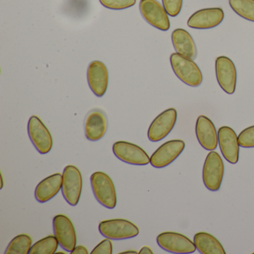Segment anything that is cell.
<instances>
[{"label": "cell", "mask_w": 254, "mask_h": 254, "mask_svg": "<svg viewBox=\"0 0 254 254\" xmlns=\"http://www.w3.org/2000/svg\"><path fill=\"white\" fill-rule=\"evenodd\" d=\"M218 145L224 159L231 164L239 161V139L236 132L228 126H222L218 129Z\"/></svg>", "instance_id": "obj_14"}, {"label": "cell", "mask_w": 254, "mask_h": 254, "mask_svg": "<svg viewBox=\"0 0 254 254\" xmlns=\"http://www.w3.org/2000/svg\"><path fill=\"white\" fill-rule=\"evenodd\" d=\"M215 74L221 88L227 94H233L236 90L237 72L233 61L226 56L217 58Z\"/></svg>", "instance_id": "obj_12"}, {"label": "cell", "mask_w": 254, "mask_h": 254, "mask_svg": "<svg viewBox=\"0 0 254 254\" xmlns=\"http://www.w3.org/2000/svg\"><path fill=\"white\" fill-rule=\"evenodd\" d=\"M224 18V11L221 8H204L194 13L189 19L187 25L191 29H212L221 24Z\"/></svg>", "instance_id": "obj_16"}, {"label": "cell", "mask_w": 254, "mask_h": 254, "mask_svg": "<svg viewBox=\"0 0 254 254\" xmlns=\"http://www.w3.org/2000/svg\"><path fill=\"white\" fill-rule=\"evenodd\" d=\"M238 139L239 145L242 148H254V126L242 130L238 136Z\"/></svg>", "instance_id": "obj_26"}, {"label": "cell", "mask_w": 254, "mask_h": 254, "mask_svg": "<svg viewBox=\"0 0 254 254\" xmlns=\"http://www.w3.org/2000/svg\"></svg>", "instance_id": "obj_33"}, {"label": "cell", "mask_w": 254, "mask_h": 254, "mask_svg": "<svg viewBox=\"0 0 254 254\" xmlns=\"http://www.w3.org/2000/svg\"><path fill=\"white\" fill-rule=\"evenodd\" d=\"M163 7L171 17H177L181 13L183 0H162Z\"/></svg>", "instance_id": "obj_27"}, {"label": "cell", "mask_w": 254, "mask_h": 254, "mask_svg": "<svg viewBox=\"0 0 254 254\" xmlns=\"http://www.w3.org/2000/svg\"><path fill=\"white\" fill-rule=\"evenodd\" d=\"M108 129V118L104 111L93 109L87 114L84 121V133L88 140L96 142L102 139Z\"/></svg>", "instance_id": "obj_17"}, {"label": "cell", "mask_w": 254, "mask_h": 254, "mask_svg": "<svg viewBox=\"0 0 254 254\" xmlns=\"http://www.w3.org/2000/svg\"><path fill=\"white\" fill-rule=\"evenodd\" d=\"M137 254V252H136V251H126V252L123 253H120V254Z\"/></svg>", "instance_id": "obj_31"}, {"label": "cell", "mask_w": 254, "mask_h": 254, "mask_svg": "<svg viewBox=\"0 0 254 254\" xmlns=\"http://www.w3.org/2000/svg\"><path fill=\"white\" fill-rule=\"evenodd\" d=\"M170 62L175 75L184 84L193 87L201 84L203 75L192 59L176 53L171 56Z\"/></svg>", "instance_id": "obj_1"}, {"label": "cell", "mask_w": 254, "mask_h": 254, "mask_svg": "<svg viewBox=\"0 0 254 254\" xmlns=\"http://www.w3.org/2000/svg\"><path fill=\"white\" fill-rule=\"evenodd\" d=\"M224 165L216 151H211L206 156L203 168V181L209 191L219 190L224 178Z\"/></svg>", "instance_id": "obj_4"}, {"label": "cell", "mask_w": 254, "mask_h": 254, "mask_svg": "<svg viewBox=\"0 0 254 254\" xmlns=\"http://www.w3.org/2000/svg\"><path fill=\"white\" fill-rule=\"evenodd\" d=\"M177 118L178 112L175 108H169L157 116L148 128V139L156 142L166 137L175 127Z\"/></svg>", "instance_id": "obj_13"}, {"label": "cell", "mask_w": 254, "mask_h": 254, "mask_svg": "<svg viewBox=\"0 0 254 254\" xmlns=\"http://www.w3.org/2000/svg\"><path fill=\"white\" fill-rule=\"evenodd\" d=\"M72 254H88L87 248L84 246L75 247V249L71 252Z\"/></svg>", "instance_id": "obj_29"}, {"label": "cell", "mask_w": 254, "mask_h": 254, "mask_svg": "<svg viewBox=\"0 0 254 254\" xmlns=\"http://www.w3.org/2000/svg\"><path fill=\"white\" fill-rule=\"evenodd\" d=\"M172 41L177 53L190 58L192 60L196 59L197 54V47L194 40L185 29H175L172 34Z\"/></svg>", "instance_id": "obj_20"}, {"label": "cell", "mask_w": 254, "mask_h": 254, "mask_svg": "<svg viewBox=\"0 0 254 254\" xmlns=\"http://www.w3.org/2000/svg\"><path fill=\"white\" fill-rule=\"evenodd\" d=\"M195 133L200 145L207 151H214L218 146V136L213 123L208 117H198L195 126Z\"/></svg>", "instance_id": "obj_18"}, {"label": "cell", "mask_w": 254, "mask_h": 254, "mask_svg": "<svg viewBox=\"0 0 254 254\" xmlns=\"http://www.w3.org/2000/svg\"><path fill=\"white\" fill-rule=\"evenodd\" d=\"M105 8L111 10H123L136 4V0H99Z\"/></svg>", "instance_id": "obj_25"}, {"label": "cell", "mask_w": 254, "mask_h": 254, "mask_svg": "<svg viewBox=\"0 0 254 254\" xmlns=\"http://www.w3.org/2000/svg\"><path fill=\"white\" fill-rule=\"evenodd\" d=\"M229 4L238 15L254 22V0H229Z\"/></svg>", "instance_id": "obj_23"}, {"label": "cell", "mask_w": 254, "mask_h": 254, "mask_svg": "<svg viewBox=\"0 0 254 254\" xmlns=\"http://www.w3.org/2000/svg\"><path fill=\"white\" fill-rule=\"evenodd\" d=\"M157 245L172 254H192L195 252V245L188 237L176 232H163L157 237Z\"/></svg>", "instance_id": "obj_7"}, {"label": "cell", "mask_w": 254, "mask_h": 254, "mask_svg": "<svg viewBox=\"0 0 254 254\" xmlns=\"http://www.w3.org/2000/svg\"><path fill=\"white\" fill-rule=\"evenodd\" d=\"M92 254H112L113 245L111 239H107L102 241L92 251Z\"/></svg>", "instance_id": "obj_28"}, {"label": "cell", "mask_w": 254, "mask_h": 254, "mask_svg": "<svg viewBox=\"0 0 254 254\" xmlns=\"http://www.w3.org/2000/svg\"><path fill=\"white\" fill-rule=\"evenodd\" d=\"M196 248L201 254H225L226 251L221 242L210 233L199 232L194 236Z\"/></svg>", "instance_id": "obj_21"}, {"label": "cell", "mask_w": 254, "mask_h": 254, "mask_svg": "<svg viewBox=\"0 0 254 254\" xmlns=\"http://www.w3.org/2000/svg\"><path fill=\"white\" fill-rule=\"evenodd\" d=\"M139 11L147 23L159 30L170 29L169 14L157 0H140Z\"/></svg>", "instance_id": "obj_6"}, {"label": "cell", "mask_w": 254, "mask_h": 254, "mask_svg": "<svg viewBox=\"0 0 254 254\" xmlns=\"http://www.w3.org/2000/svg\"><path fill=\"white\" fill-rule=\"evenodd\" d=\"M139 254H153V251H151V248L148 247H143L140 251L139 252Z\"/></svg>", "instance_id": "obj_30"}, {"label": "cell", "mask_w": 254, "mask_h": 254, "mask_svg": "<svg viewBox=\"0 0 254 254\" xmlns=\"http://www.w3.org/2000/svg\"><path fill=\"white\" fill-rule=\"evenodd\" d=\"M89 87L97 97H102L108 87L109 75L105 64L99 61L92 62L87 69Z\"/></svg>", "instance_id": "obj_15"}, {"label": "cell", "mask_w": 254, "mask_h": 254, "mask_svg": "<svg viewBox=\"0 0 254 254\" xmlns=\"http://www.w3.org/2000/svg\"><path fill=\"white\" fill-rule=\"evenodd\" d=\"M59 242L56 236H49L34 244L29 254H53L59 248Z\"/></svg>", "instance_id": "obj_24"}, {"label": "cell", "mask_w": 254, "mask_h": 254, "mask_svg": "<svg viewBox=\"0 0 254 254\" xmlns=\"http://www.w3.org/2000/svg\"><path fill=\"white\" fill-rule=\"evenodd\" d=\"M32 246V239L29 235L20 234L8 244L5 254H29Z\"/></svg>", "instance_id": "obj_22"}, {"label": "cell", "mask_w": 254, "mask_h": 254, "mask_svg": "<svg viewBox=\"0 0 254 254\" xmlns=\"http://www.w3.org/2000/svg\"><path fill=\"white\" fill-rule=\"evenodd\" d=\"M63 184V175L56 173L47 177L38 184L35 191L36 200L39 203H46L59 192Z\"/></svg>", "instance_id": "obj_19"}, {"label": "cell", "mask_w": 254, "mask_h": 254, "mask_svg": "<svg viewBox=\"0 0 254 254\" xmlns=\"http://www.w3.org/2000/svg\"><path fill=\"white\" fill-rule=\"evenodd\" d=\"M185 142L181 139L168 141L159 147L150 158V163L156 169H162L173 163L184 151Z\"/></svg>", "instance_id": "obj_10"}, {"label": "cell", "mask_w": 254, "mask_h": 254, "mask_svg": "<svg viewBox=\"0 0 254 254\" xmlns=\"http://www.w3.org/2000/svg\"><path fill=\"white\" fill-rule=\"evenodd\" d=\"M1 181H2V186H1V189H2V187H3V178H2V175L1 174Z\"/></svg>", "instance_id": "obj_32"}, {"label": "cell", "mask_w": 254, "mask_h": 254, "mask_svg": "<svg viewBox=\"0 0 254 254\" xmlns=\"http://www.w3.org/2000/svg\"><path fill=\"white\" fill-rule=\"evenodd\" d=\"M28 133L37 151L41 154H48L53 145V136L41 119L32 116L28 123Z\"/></svg>", "instance_id": "obj_8"}, {"label": "cell", "mask_w": 254, "mask_h": 254, "mask_svg": "<svg viewBox=\"0 0 254 254\" xmlns=\"http://www.w3.org/2000/svg\"><path fill=\"white\" fill-rule=\"evenodd\" d=\"M53 230L60 246L65 251L72 252L77 243L76 233L72 221L66 215L59 214L53 218Z\"/></svg>", "instance_id": "obj_9"}, {"label": "cell", "mask_w": 254, "mask_h": 254, "mask_svg": "<svg viewBox=\"0 0 254 254\" xmlns=\"http://www.w3.org/2000/svg\"><path fill=\"white\" fill-rule=\"evenodd\" d=\"M82 175L75 166L69 165L64 169L62 194L71 206H76L79 202L82 191Z\"/></svg>", "instance_id": "obj_5"}, {"label": "cell", "mask_w": 254, "mask_h": 254, "mask_svg": "<svg viewBox=\"0 0 254 254\" xmlns=\"http://www.w3.org/2000/svg\"><path fill=\"white\" fill-rule=\"evenodd\" d=\"M114 155L124 163L134 166H145L150 163V157L137 145L126 141H118L113 145Z\"/></svg>", "instance_id": "obj_11"}, {"label": "cell", "mask_w": 254, "mask_h": 254, "mask_svg": "<svg viewBox=\"0 0 254 254\" xmlns=\"http://www.w3.org/2000/svg\"><path fill=\"white\" fill-rule=\"evenodd\" d=\"M92 190L100 204L112 209L117 205V192L111 178L105 172H94L90 177Z\"/></svg>", "instance_id": "obj_2"}, {"label": "cell", "mask_w": 254, "mask_h": 254, "mask_svg": "<svg viewBox=\"0 0 254 254\" xmlns=\"http://www.w3.org/2000/svg\"><path fill=\"white\" fill-rule=\"evenodd\" d=\"M101 234L111 240H124L136 237L139 233L137 226L126 219L105 220L100 222Z\"/></svg>", "instance_id": "obj_3"}]
</instances>
